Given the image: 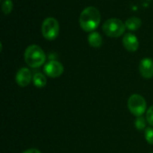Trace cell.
<instances>
[{"label":"cell","mask_w":153,"mask_h":153,"mask_svg":"<svg viewBox=\"0 0 153 153\" xmlns=\"http://www.w3.org/2000/svg\"><path fill=\"white\" fill-rule=\"evenodd\" d=\"M101 20L100 11L94 6H89L83 9L79 17L81 28L87 32H92L98 28Z\"/></svg>","instance_id":"cell-1"},{"label":"cell","mask_w":153,"mask_h":153,"mask_svg":"<svg viewBox=\"0 0 153 153\" xmlns=\"http://www.w3.org/2000/svg\"><path fill=\"white\" fill-rule=\"evenodd\" d=\"M24 60L30 67L38 68L45 63L46 55L43 49L38 45H30L24 52Z\"/></svg>","instance_id":"cell-2"},{"label":"cell","mask_w":153,"mask_h":153,"mask_svg":"<svg viewBox=\"0 0 153 153\" xmlns=\"http://www.w3.org/2000/svg\"><path fill=\"white\" fill-rule=\"evenodd\" d=\"M126 28V24L121 20L117 18L107 20L102 26L104 33L111 38H118L122 36L125 33Z\"/></svg>","instance_id":"cell-3"},{"label":"cell","mask_w":153,"mask_h":153,"mask_svg":"<svg viewBox=\"0 0 153 153\" xmlns=\"http://www.w3.org/2000/svg\"><path fill=\"white\" fill-rule=\"evenodd\" d=\"M127 108L134 116L141 117L146 111V108H147L146 100L140 94H133L128 99Z\"/></svg>","instance_id":"cell-4"},{"label":"cell","mask_w":153,"mask_h":153,"mask_svg":"<svg viewBox=\"0 0 153 153\" xmlns=\"http://www.w3.org/2000/svg\"><path fill=\"white\" fill-rule=\"evenodd\" d=\"M41 33L48 40H54L59 34V23L56 19L48 17L45 19L41 25Z\"/></svg>","instance_id":"cell-5"},{"label":"cell","mask_w":153,"mask_h":153,"mask_svg":"<svg viewBox=\"0 0 153 153\" xmlns=\"http://www.w3.org/2000/svg\"><path fill=\"white\" fill-rule=\"evenodd\" d=\"M44 73L50 78H56L64 73V66L60 62L52 60L45 65Z\"/></svg>","instance_id":"cell-6"},{"label":"cell","mask_w":153,"mask_h":153,"mask_svg":"<svg viewBox=\"0 0 153 153\" xmlns=\"http://www.w3.org/2000/svg\"><path fill=\"white\" fill-rule=\"evenodd\" d=\"M32 77L33 76H31L30 71L26 67H22L18 70V72L15 75V81L19 86L26 87L30 83Z\"/></svg>","instance_id":"cell-7"},{"label":"cell","mask_w":153,"mask_h":153,"mask_svg":"<svg viewBox=\"0 0 153 153\" xmlns=\"http://www.w3.org/2000/svg\"><path fill=\"white\" fill-rule=\"evenodd\" d=\"M141 75L145 79H151L153 77V60L151 58L142 59L139 66Z\"/></svg>","instance_id":"cell-8"},{"label":"cell","mask_w":153,"mask_h":153,"mask_svg":"<svg viewBox=\"0 0 153 153\" xmlns=\"http://www.w3.org/2000/svg\"><path fill=\"white\" fill-rule=\"evenodd\" d=\"M123 45L126 50L130 52H134L139 48V41L135 35L133 33H127L123 38Z\"/></svg>","instance_id":"cell-9"},{"label":"cell","mask_w":153,"mask_h":153,"mask_svg":"<svg viewBox=\"0 0 153 153\" xmlns=\"http://www.w3.org/2000/svg\"><path fill=\"white\" fill-rule=\"evenodd\" d=\"M88 42L92 48H100L102 45V37L97 31H92L88 36Z\"/></svg>","instance_id":"cell-10"},{"label":"cell","mask_w":153,"mask_h":153,"mask_svg":"<svg viewBox=\"0 0 153 153\" xmlns=\"http://www.w3.org/2000/svg\"><path fill=\"white\" fill-rule=\"evenodd\" d=\"M126 27L130 30H137L141 25H142V21L138 17H131L126 20Z\"/></svg>","instance_id":"cell-11"},{"label":"cell","mask_w":153,"mask_h":153,"mask_svg":"<svg viewBox=\"0 0 153 153\" xmlns=\"http://www.w3.org/2000/svg\"><path fill=\"white\" fill-rule=\"evenodd\" d=\"M32 82H33L34 86H36L38 88H43L47 84V78L43 74L36 73V74H34V75L32 77Z\"/></svg>","instance_id":"cell-12"},{"label":"cell","mask_w":153,"mask_h":153,"mask_svg":"<svg viewBox=\"0 0 153 153\" xmlns=\"http://www.w3.org/2000/svg\"><path fill=\"white\" fill-rule=\"evenodd\" d=\"M146 122H147V119L144 118L143 116L137 117L136 119H135V122H134L135 127H136L138 130L142 131V130H143V129L146 127Z\"/></svg>","instance_id":"cell-13"},{"label":"cell","mask_w":153,"mask_h":153,"mask_svg":"<svg viewBox=\"0 0 153 153\" xmlns=\"http://www.w3.org/2000/svg\"><path fill=\"white\" fill-rule=\"evenodd\" d=\"M13 10V2L12 0H4L2 3V11L4 14H9Z\"/></svg>","instance_id":"cell-14"},{"label":"cell","mask_w":153,"mask_h":153,"mask_svg":"<svg viewBox=\"0 0 153 153\" xmlns=\"http://www.w3.org/2000/svg\"><path fill=\"white\" fill-rule=\"evenodd\" d=\"M145 139L149 144L153 145V128L148 127L145 130Z\"/></svg>","instance_id":"cell-15"},{"label":"cell","mask_w":153,"mask_h":153,"mask_svg":"<svg viewBox=\"0 0 153 153\" xmlns=\"http://www.w3.org/2000/svg\"><path fill=\"white\" fill-rule=\"evenodd\" d=\"M146 119L147 122L153 126V105L146 112Z\"/></svg>","instance_id":"cell-16"},{"label":"cell","mask_w":153,"mask_h":153,"mask_svg":"<svg viewBox=\"0 0 153 153\" xmlns=\"http://www.w3.org/2000/svg\"><path fill=\"white\" fill-rule=\"evenodd\" d=\"M22 153H41L39 150L37 149H29V150H26L25 152H23Z\"/></svg>","instance_id":"cell-17"},{"label":"cell","mask_w":153,"mask_h":153,"mask_svg":"<svg viewBox=\"0 0 153 153\" xmlns=\"http://www.w3.org/2000/svg\"><path fill=\"white\" fill-rule=\"evenodd\" d=\"M152 153H153V152H152Z\"/></svg>","instance_id":"cell-18"}]
</instances>
